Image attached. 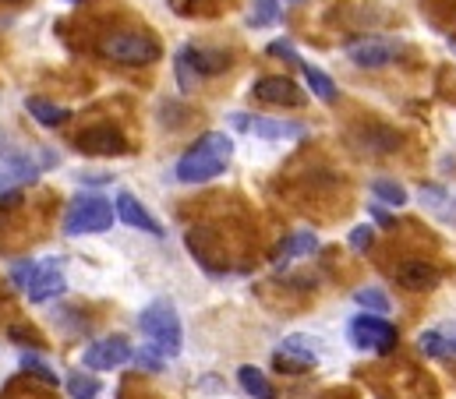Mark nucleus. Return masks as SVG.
Returning <instances> with one entry per match:
<instances>
[{
	"label": "nucleus",
	"mask_w": 456,
	"mask_h": 399,
	"mask_svg": "<svg viewBox=\"0 0 456 399\" xmlns=\"http://www.w3.org/2000/svg\"><path fill=\"white\" fill-rule=\"evenodd\" d=\"M32 265H36V262H28V258L11 265V280H14V287H18V290H25V287H28V280H32Z\"/></svg>",
	"instance_id": "bb28decb"
},
{
	"label": "nucleus",
	"mask_w": 456,
	"mask_h": 399,
	"mask_svg": "<svg viewBox=\"0 0 456 399\" xmlns=\"http://www.w3.org/2000/svg\"><path fill=\"white\" fill-rule=\"evenodd\" d=\"M418 350L425 357H450L456 354V329H428L418 336Z\"/></svg>",
	"instance_id": "a211bd4d"
},
{
	"label": "nucleus",
	"mask_w": 456,
	"mask_h": 399,
	"mask_svg": "<svg viewBox=\"0 0 456 399\" xmlns=\"http://www.w3.org/2000/svg\"><path fill=\"white\" fill-rule=\"evenodd\" d=\"M75 145L86 152V156H120L127 149V138L117 131L114 124H100V127H89L75 138Z\"/></svg>",
	"instance_id": "9d476101"
},
{
	"label": "nucleus",
	"mask_w": 456,
	"mask_h": 399,
	"mask_svg": "<svg viewBox=\"0 0 456 399\" xmlns=\"http://www.w3.org/2000/svg\"><path fill=\"white\" fill-rule=\"evenodd\" d=\"M25 106H28V113H32L43 127H64V124L71 120V110H68V106H57L53 100H43V96H28Z\"/></svg>",
	"instance_id": "6ab92c4d"
},
{
	"label": "nucleus",
	"mask_w": 456,
	"mask_h": 399,
	"mask_svg": "<svg viewBox=\"0 0 456 399\" xmlns=\"http://www.w3.org/2000/svg\"><path fill=\"white\" fill-rule=\"evenodd\" d=\"M276 14H280V0H251V14H248V25H255V28H265V25H273V21H276Z\"/></svg>",
	"instance_id": "b1692460"
},
{
	"label": "nucleus",
	"mask_w": 456,
	"mask_h": 399,
	"mask_svg": "<svg viewBox=\"0 0 456 399\" xmlns=\"http://www.w3.org/2000/svg\"><path fill=\"white\" fill-rule=\"evenodd\" d=\"M396 339H400L396 325L386 322L382 314H368L364 311V314H357L350 322V343L357 350H364V354H389V350H396Z\"/></svg>",
	"instance_id": "39448f33"
},
{
	"label": "nucleus",
	"mask_w": 456,
	"mask_h": 399,
	"mask_svg": "<svg viewBox=\"0 0 456 399\" xmlns=\"http://www.w3.org/2000/svg\"><path fill=\"white\" fill-rule=\"evenodd\" d=\"M68 4H78V0H68Z\"/></svg>",
	"instance_id": "2f4dec72"
},
{
	"label": "nucleus",
	"mask_w": 456,
	"mask_h": 399,
	"mask_svg": "<svg viewBox=\"0 0 456 399\" xmlns=\"http://www.w3.org/2000/svg\"><path fill=\"white\" fill-rule=\"evenodd\" d=\"M315 248H319V237H315L312 230H297V233H290V237L280 244V251L273 255V265H276V269H283V265H290L294 258L312 255Z\"/></svg>",
	"instance_id": "f3484780"
},
{
	"label": "nucleus",
	"mask_w": 456,
	"mask_h": 399,
	"mask_svg": "<svg viewBox=\"0 0 456 399\" xmlns=\"http://www.w3.org/2000/svg\"><path fill=\"white\" fill-rule=\"evenodd\" d=\"M237 382H240V389L251 399H276V389L269 386V379H265L258 368H251V364H244V368L237 371Z\"/></svg>",
	"instance_id": "aec40b11"
},
{
	"label": "nucleus",
	"mask_w": 456,
	"mask_h": 399,
	"mask_svg": "<svg viewBox=\"0 0 456 399\" xmlns=\"http://www.w3.org/2000/svg\"><path fill=\"white\" fill-rule=\"evenodd\" d=\"M371 191H375V199H379V201L396 205V208H403V205H407V199H411V195H407V191H403L396 181H386V177H379V181L371 184Z\"/></svg>",
	"instance_id": "5701e85b"
},
{
	"label": "nucleus",
	"mask_w": 456,
	"mask_h": 399,
	"mask_svg": "<svg viewBox=\"0 0 456 399\" xmlns=\"http://www.w3.org/2000/svg\"><path fill=\"white\" fill-rule=\"evenodd\" d=\"M21 371H28L32 379H39V382H43V386H50V389L57 386V371H53V368H46L36 354H25V357H21Z\"/></svg>",
	"instance_id": "a878e982"
},
{
	"label": "nucleus",
	"mask_w": 456,
	"mask_h": 399,
	"mask_svg": "<svg viewBox=\"0 0 456 399\" xmlns=\"http://www.w3.org/2000/svg\"><path fill=\"white\" fill-rule=\"evenodd\" d=\"M371 237H375L371 226H354V230H350V248H354V251H368V248H371Z\"/></svg>",
	"instance_id": "c85d7f7f"
},
{
	"label": "nucleus",
	"mask_w": 456,
	"mask_h": 399,
	"mask_svg": "<svg viewBox=\"0 0 456 399\" xmlns=\"http://www.w3.org/2000/svg\"><path fill=\"white\" fill-rule=\"evenodd\" d=\"M375 219H379L382 226H393V219H389V212H382V208H375Z\"/></svg>",
	"instance_id": "7c9ffc66"
},
{
	"label": "nucleus",
	"mask_w": 456,
	"mask_h": 399,
	"mask_svg": "<svg viewBox=\"0 0 456 399\" xmlns=\"http://www.w3.org/2000/svg\"><path fill=\"white\" fill-rule=\"evenodd\" d=\"M230 156H233L230 134L206 131V134L177 159V181H184V184H206V181H213V177H220V174L227 170Z\"/></svg>",
	"instance_id": "f257e3e1"
},
{
	"label": "nucleus",
	"mask_w": 456,
	"mask_h": 399,
	"mask_svg": "<svg viewBox=\"0 0 456 399\" xmlns=\"http://www.w3.org/2000/svg\"><path fill=\"white\" fill-rule=\"evenodd\" d=\"M39 177V167H32L25 156H4L0 159V195L14 191L21 184H32Z\"/></svg>",
	"instance_id": "2eb2a0df"
},
{
	"label": "nucleus",
	"mask_w": 456,
	"mask_h": 399,
	"mask_svg": "<svg viewBox=\"0 0 456 399\" xmlns=\"http://www.w3.org/2000/svg\"><path fill=\"white\" fill-rule=\"evenodd\" d=\"M138 329L145 332V339L152 343V350H159L163 357H177L181 343H184V329H181V314L170 300H152L142 314H138Z\"/></svg>",
	"instance_id": "f03ea898"
},
{
	"label": "nucleus",
	"mask_w": 456,
	"mask_h": 399,
	"mask_svg": "<svg viewBox=\"0 0 456 399\" xmlns=\"http://www.w3.org/2000/svg\"><path fill=\"white\" fill-rule=\"evenodd\" d=\"M269 53H273V57H283L287 64H301V57L294 53V46H290L287 39H273V43H269Z\"/></svg>",
	"instance_id": "cd10ccee"
},
{
	"label": "nucleus",
	"mask_w": 456,
	"mask_h": 399,
	"mask_svg": "<svg viewBox=\"0 0 456 399\" xmlns=\"http://www.w3.org/2000/svg\"><path fill=\"white\" fill-rule=\"evenodd\" d=\"M117 219L127 223V226H134V230H145V233H152V237H163V226L152 219V212L134 199V195H127V191L117 195Z\"/></svg>",
	"instance_id": "ddd939ff"
},
{
	"label": "nucleus",
	"mask_w": 456,
	"mask_h": 399,
	"mask_svg": "<svg viewBox=\"0 0 456 399\" xmlns=\"http://www.w3.org/2000/svg\"><path fill=\"white\" fill-rule=\"evenodd\" d=\"M64 386H68V393L71 399H96L100 396V379H93V375H86V371H71L68 379H64Z\"/></svg>",
	"instance_id": "4be33fe9"
},
{
	"label": "nucleus",
	"mask_w": 456,
	"mask_h": 399,
	"mask_svg": "<svg viewBox=\"0 0 456 399\" xmlns=\"http://www.w3.org/2000/svg\"><path fill=\"white\" fill-rule=\"evenodd\" d=\"M134 357H138V364H142V368H149V371H159V368H163V354H159V350H152V346H149V350H142V354H134Z\"/></svg>",
	"instance_id": "c756f323"
},
{
	"label": "nucleus",
	"mask_w": 456,
	"mask_h": 399,
	"mask_svg": "<svg viewBox=\"0 0 456 399\" xmlns=\"http://www.w3.org/2000/svg\"><path fill=\"white\" fill-rule=\"evenodd\" d=\"M354 300H357V304H361L368 314H386V311L393 307V304H389V297H386L379 287H364V290H357V294H354Z\"/></svg>",
	"instance_id": "393cba45"
},
{
	"label": "nucleus",
	"mask_w": 456,
	"mask_h": 399,
	"mask_svg": "<svg viewBox=\"0 0 456 399\" xmlns=\"http://www.w3.org/2000/svg\"><path fill=\"white\" fill-rule=\"evenodd\" d=\"M227 64H230L227 53H213V50H191V46H184V50L177 53V75H181V89L188 93V89L195 86V78H209V75L224 71Z\"/></svg>",
	"instance_id": "423d86ee"
},
{
	"label": "nucleus",
	"mask_w": 456,
	"mask_h": 399,
	"mask_svg": "<svg viewBox=\"0 0 456 399\" xmlns=\"http://www.w3.org/2000/svg\"><path fill=\"white\" fill-rule=\"evenodd\" d=\"M114 226V205L100 195H75L64 212V233L68 237H86V233H103Z\"/></svg>",
	"instance_id": "20e7f679"
},
{
	"label": "nucleus",
	"mask_w": 456,
	"mask_h": 399,
	"mask_svg": "<svg viewBox=\"0 0 456 399\" xmlns=\"http://www.w3.org/2000/svg\"><path fill=\"white\" fill-rule=\"evenodd\" d=\"M301 71H305V78H308V89H312V96H319L322 102H333L337 100V86H333V78L322 71V68H312V64H297Z\"/></svg>",
	"instance_id": "412c9836"
},
{
	"label": "nucleus",
	"mask_w": 456,
	"mask_h": 399,
	"mask_svg": "<svg viewBox=\"0 0 456 399\" xmlns=\"http://www.w3.org/2000/svg\"><path fill=\"white\" fill-rule=\"evenodd\" d=\"M230 124L244 127L251 134H262V138H294V134H301V124H287V120H273V117H233Z\"/></svg>",
	"instance_id": "dca6fc26"
},
{
	"label": "nucleus",
	"mask_w": 456,
	"mask_h": 399,
	"mask_svg": "<svg viewBox=\"0 0 456 399\" xmlns=\"http://www.w3.org/2000/svg\"><path fill=\"white\" fill-rule=\"evenodd\" d=\"M439 269L436 265H428V262H421V258H411V262H400V269H396V283L403 287V290H414V294H425V290H436L439 287Z\"/></svg>",
	"instance_id": "f8f14e48"
},
{
	"label": "nucleus",
	"mask_w": 456,
	"mask_h": 399,
	"mask_svg": "<svg viewBox=\"0 0 456 399\" xmlns=\"http://www.w3.org/2000/svg\"><path fill=\"white\" fill-rule=\"evenodd\" d=\"M319 364V350L308 336H287L283 346L276 350V368L280 371H312Z\"/></svg>",
	"instance_id": "1a4fd4ad"
},
{
	"label": "nucleus",
	"mask_w": 456,
	"mask_h": 399,
	"mask_svg": "<svg viewBox=\"0 0 456 399\" xmlns=\"http://www.w3.org/2000/svg\"><path fill=\"white\" fill-rule=\"evenodd\" d=\"M68 290V280H64V265L57 258H43L32 265V280L25 287V297L32 304H46V300L61 297Z\"/></svg>",
	"instance_id": "0eeeda50"
},
{
	"label": "nucleus",
	"mask_w": 456,
	"mask_h": 399,
	"mask_svg": "<svg viewBox=\"0 0 456 399\" xmlns=\"http://www.w3.org/2000/svg\"><path fill=\"white\" fill-rule=\"evenodd\" d=\"M251 100L258 102H287V106H305V93L290 82V78H262L255 89H251Z\"/></svg>",
	"instance_id": "4468645a"
},
{
	"label": "nucleus",
	"mask_w": 456,
	"mask_h": 399,
	"mask_svg": "<svg viewBox=\"0 0 456 399\" xmlns=\"http://www.w3.org/2000/svg\"><path fill=\"white\" fill-rule=\"evenodd\" d=\"M393 43L389 39H379V36H361V39H350L346 43V57L357 64V68H386L393 61Z\"/></svg>",
	"instance_id": "9b49d317"
},
{
	"label": "nucleus",
	"mask_w": 456,
	"mask_h": 399,
	"mask_svg": "<svg viewBox=\"0 0 456 399\" xmlns=\"http://www.w3.org/2000/svg\"><path fill=\"white\" fill-rule=\"evenodd\" d=\"M100 53L114 64H124V68H145V64H156L163 57V46L156 36L149 32H138V28H120V32H110L103 36L100 43Z\"/></svg>",
	"instance_id": "7ed1b4c3"
},
{
	"label": "nucleus",
	"mask_w": 456,
	"mask_h": 399,
	"mask_svg": "<svg viewBox=\"0 0 456 399\" xmlns=\"http://www.w3.org/2000/svg\"><path fill=\"white\" fill-rule=\"evenodd\" d=\"M131 357H134V350H131V343H127L124 336L96 339V343H89L86 354H82V361H86L89 371H114L120 364H127Z\"/></svg>",
	"instance_id": "6e6552de"
}]
</instances>
